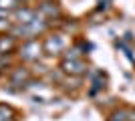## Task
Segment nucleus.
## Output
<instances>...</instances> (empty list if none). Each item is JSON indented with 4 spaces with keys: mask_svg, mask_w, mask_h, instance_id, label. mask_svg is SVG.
I'll return each instance as SVG.
<instances>
[{
    "mask_svg": "<svg viewBox=\"0 0 135 121\" xmlns=\"http://www.w3.org/2000/svg\"><path fill=\"white\" fill-rule=\"evenodd\" d=\"M28 79H30V75H28V71L26 69H14V73H12L10 81H12V85H22V83H28Z\"/></svg>",
    "mask_w": 135,
    "mask_h": 121,
    "instance_id": "423d86ee",
    "label": "nucleus"
},
{
    "mask_svg": "<svg viewBox=\"0 0 135 121\" xmlns=\"http://www.w3.org/2000/svg\"><path fill=\"white\" fill-rule=\"evenodd\" d=\"M16 24H30V22H34L36 20V10L34 8H28V6H22V8H18L16 12Z\"/></svg>",
    "mask_w": 135,
    "mask_h": 121,
    "instance_id": "20e7f679",
    "label": "nucleus"
},
{
    "mask_svg": "<svg viewBox=\"0 0 135 121\" xmlns=\"http://www.w3.org/2000/svg\"><path fill=\"white\" fill-rule=\"evenodd\" d=\"M0 115L4 119H14V109L8 107V105H0Z\"/></svg>",
    "mask_w": 135,
    "mask_h": 121,
    "instance_id": "9d476101",
    "label": "nucleus"
},
{
    "mask_svg": "<svg viewBox=\"0 0 135 121\" xmlns=\"http://www.w3.org/2000/svg\"><path fill=\"white\" fill-rule=\"evenodd\" d=\"M42 2H52V0H42Z\"/></svg>",
    "mask_w": 135,
    "mask_h": 121,
    "instance_id": "4468645a",
    "label": "nucleus"
},
{
    "mask_svg": "<svg viewBox=\"0 0 135 121\" xmlns=\"http://www.w3.org/2000/svg\"><path fill=\"white\" fill-rule=\"evenodd\" d=\"M61 69H62V73H67V75H73V77H79V75H83V73H87L89 71V67L83 63V61H62L61 63Z\"/></svg>",
    "mask_w": 135,
    "mask_h": 121,
    "instance_id": "7ed1b4c3",
    "label": "nucleus"
},
{
    "mask_svg": "<svg viewBox=\"0 0 135 121\" xmlns=\"http://www.w3.org/2000/svg\"><path fill=\"white\" fill-rule=\"evenodd\" d=\"M8 26H10V24H8V22H6V20H0V30H2V28H8Z\"/></svg>",
    "mask_w": 135,
    "mask_h": 121,
    "instance_id": "ddd939ff",
    "label": "nucleus"
},
{
    "mask_svg": "<svg viewBox=\"0 0 135 121\" xmlns=\"http://www.w3.org/2000/svg\"><path fill=\"white\" fill-rule=\"evenodd\" d=\"M40 52H42V45L34 38L26 40V42L20 46V57H22L24 61H36V59L40 57Z\"/></svg>",
    "mask_w": 135,
    "mask_h": 121,
    "instance_id": "f257e3e1",
    "label": "nucleus"
},
{
    "mask_svg": "<svg viewBox=\"0 0 135 121\" xmlns=\"http://www.w3.org/2000/svg\"><path fill=\"white\" fill-rule=\"evenodd\" d=\"M4 67H6V69L10 67V59H8V57L4 59V55H2V59H0V71H4Z\"/></svg>",
    "mask_w": 135,
    "mask_h": 121,
    "instance_id": "9b49d317",
    "label": "nucleus"
},
{
    "mask_svg": "<svg viewBox=\"0 0 135 121\" xmlns=\"http://www.w3.org/2000/svg\"><path fill=\"white\" fill-rule=\"evenodd\" d=\"M40 14L42 16H49V18H55L61 14V10H59V6H55L52 2H42L40 4Z\"/></svg>",
    "mask_w": 135,
    "mask_h": 121,
    "instance_id": "0eeeda50",
    "label": "nucleus"
},
{
    "mask_svg": "<svg viewBox=\"0 0 135 121\" xmlns=\"http://www.w3.org/2000/svg\"><path fill=\"white\" fill-rule=\"evenodd\" d=\"M65 38H62L61 35H51L49 38L45 40V45H42V51L46 52V55H51V57H55V55H61L62 49H65Z\"/></svg>",
    "mask_w": 135,
    "mask_h": 121,
    "instance_id": "f03ea898",
    "label": "nucleus"
},
{
    "mask_svg": "<svg viewBox=\"0 0 135 121\" xmlns=\"http://www.w3.org/2000/svg\"><path fill=\"white\" fill-rule=\"evenodd\" d=\"M127 121H135V109H127Z\"/></svg>",
    "mask_w": 135,
    "mask_h": 121,
    "instance_id": "f8f14e48",
    "label": "nucleus"
},
{
    "mask_svg": "<svg viewBox=\"0 0 135 121\" xmlns=\"http://www.w3.org/2000/svg\"><path fill=\"white\" fill-rule=\"evenodd\" d=\"M18 8H20V0H0V10L16 12Z\"/></svg>",
    "mask_w": 135,
    "mask_h": 121,
    "instance_id": "6e6552de",
    "label": "nucleus"
},
{
    "mask_svg": "<svg viewBox=\"0 0 135 121\" xmlns=\"http://www.w3.org/2000/svg\"><path fill=\"white\" fill-rule=\"evenodd\" d=\"M109 121H127V109H117V111H113L111 117H109Z\"/></svg>",
    "mask_w": 135,
    "mask_h": 121,
    "instance_id": "1a4fd4ad",
    "label": "nucleus"
},
{
    "mask_svg": "<svg viewBox=\"0 0 135 121\" xmlns=\"http://www.w3.org/2000/svg\"><path fill=\"white\" fill-rule=\"evenodd\" d=\"M16 49V38L12 35H0V55H8Z\"/></svg>",
    "mask_w": 135,
    "mask_h": 121,
    "instance_id": "39448f33",
    "label": "nucleus"
}]
</instances>
